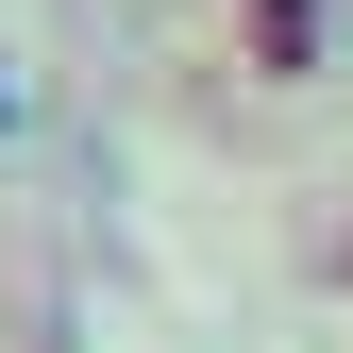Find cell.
Here are the masks:
<instances>
[{
	"label": "cell",
	"mask_w": 353,
	"mask_h": 353,
	"mask_svg": "<svg viewBox=\"0 0 353 353\" xmlns=\"http://www.w3.org/2000/svg\"><path fill=\"white\" fill-rule=\"evenodd\" d=\"M236 51L252 68H320V0H236Z\"/></svg>",
	"instance_id": "cell-1"
},
{
	"label": "cell",
	"mask_w": 353,
	"mask_h": 353,
	"mask_svg": "<svg viewBox=\"0 0 353 353\" xmlns=\"http://www.w3.org/2000/svg\"><path fill=\"white\" fill-rule=\"evenodd\" d=\"M0 118H17V84H0Z\"/></svg>",
	"instance_id": "cell-2"
}]
</instances>
